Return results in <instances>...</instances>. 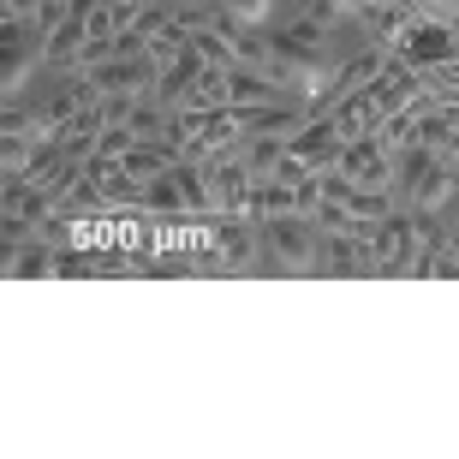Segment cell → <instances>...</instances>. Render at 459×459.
<instances>
[{
  "label": "cell",
  "instance_id": "cell-18",
  "mask_svg": "<svg viewBox=\"0 0 459 459\" xmlns=\"http://www.w3.org/2000/svg\"><path fill=\"white\" fill-rule=\"evenodd\" d=\"M424 6H429L436 18H459V0H424Z\"/></svg>",
  "mask_w": 459,
  "mask_h": 459
},
{
  "label": "cell",
  "instance_id": "cell-13",
  "mask_svg": "<svg viewBox=\"0 0 459 459\" xmlns=\"http://www.w3.org/2000/svg\"><path fill=\"white\" fill-rule=\"evenodd\" d=\"M274 215H305V204H299V179H256L251 191V221H274Z\"/></svg>",
  "mask_w": 459,
  "mask_h": 459
},
{
  "label": "cell",
  "instance_id": "cell-4",
  "mask_svg": "<svg viewBox=\"0 0 459 459\" xmlns=\"http://www.w3.org/2000/svg\"><path fill=\"white\" fill-rule=\"evenodd\" d=\"M394 54L406 60L411 72H436V66H447L459 54V30H454V18H436L424 6V13L411 18L406 30H400V42H394Z\"/></svg>",
  "mask_w": 459,
  "mask_h": 459
},
{
  "label": "cell",
  "instance_id": "cell-6",
  "mask_svg": "<svg viewBox=\"0 0 459 459\" xmlns=\"http://www.w3.org/2000/svg\"><path fill=\"white\" fill-rule=\"evenodd\" d=\"M341 173L352 179V186H364V191H394L400 150H394L382 132H364V137H352V143L341 150Z\"/></svg>",
  "mask_w": 459,
  "mask_h": 459
},
{
  "label": "cell",
  "instance_id": "cell-19",
  "mask_svg": "<svg viewBox=\"0 0 459 459\" xmlns=\"http://www.w3.org/2000/svg\"><path fill=\"white\" fill-rule=\"evenodd\" d=\"M454 30H459V18H454Z\"/></svg>",
  "mask_w": 459,
  "mask_h": 459
},
{
  "label": "cell",
  "instance_id": "cell-3",
  "mask_svg": "<svg viewBox=\"0 0 459 459\" xmlns=\"http://www.w3.org/2000/svg\"><path fill=\"white\" fill-rule=\"evenodd\" d=\"M341 150H346L341 126H334L328 114H310L305 132H292V137H287V155H281V179H305V173L341 168Z\"/></svg>",
  "mask_w": 459,
  "mask_h": 459
},
{
  "label": "cell",
  "instance_id": "cell-5",
  "mask_svg": "<svg viewBox=\"0 0 459 459\" xmlns=\"http://www.w3.org/2000/svg\"><path fill=\"white\" fill-rule=\"evenodd\" d=\"M424 245V215L418 209H394L370 227V256H376V274H411V256Z\"/></svg>",
  "mask_w": 459,
  "mask_h": 459
},
{
  "label": "cell",
  "instance_id": "cell-11",
  "mask_svg": "<svg viewBox=\"0 0 459 459\" xmlns=\"http://www.w3.org/2000/svg\"><path fill=\"white\" fill-rule=\"evenodd\" d=\"M137 215H150V221H191L186 215V191H179L173 168L155 173V179H143V204H137Z\"/></svg>",
  "mask_w": 459,
  "mask_h": 459
},
{
  "label": "cell",
  "instance_id": "cell-7",
  "mask_svg": "<svg viewBox=\"0 0 459 459\" xmlns=\"http://www.w3.org/2000/svg\"><path fill=\"white\" fill-rule=\"evenodd\" d=\"M316 274H376L370 233H364V227H352V233H323V245H316Z\"/></svg>",
  "mask_w": 459,
  "mask_h": 459
},
{
  "label": "cell",
  "instance_id": "cell-1",
  "mask_svg": "<svg viewBox=\"0 0 459 459\" xmlns=\"http://www.w3.org/2000/svg\"><path fill=\"white\" fill-rule=\"evenodd\" d=\"M394 197H400V209H418V215H442L447 204H459V179H454V168H447L436 150L411 143V150H400Z\"/></svg>",
  "mask_w": 459,
  "mask_h": 459
},
{
  "label": "cell",
  "instance_id": "cell-14",
  "mask_svg": "<svg viewBox=\"0 0 459 459\" xmlns=\"http://www.w3.org/2000/svg\"><path fill=\"white\" fill-rule=\"evenodd\" d=\"M191 54H197L204 66H238V42L221 36L215 24H209V30H191Z\"/></svg>",
  "mask_w": 459,
  "mask_h": 459
},
{
  "label": "cell",
  "instance_id": "cell-17",
  "mask_svg": "<svg viewBox=\"0 0 459 459\" xmlns=\"http://www.w3.org/2000/svg\"><path fill=\"white\" fill-rule=\"evenodd\" d=\"M0 6H6V18H18V24H30V18L42 13L48 0H0Z\"/></svg>",
  "mask_w": 459,
  "mask_h": 459
},
{
  "label": "cell",
  "instance_id": "cell-2",
  "mask_svg": "<svg viewBox=\"0 0 459 459\" xmlns=\"http://www.w3.org/2000/svg\"><path fill=\"white\" fill-rule=\"evenodd\" d=\"M316 221L310 215H274L263 221V274H316Z\"/></svg>",
  "mask_w": 459,
  "mask_h": 459
},
{
  "label": "cell",
  "instance_id": "cell-12",
  "mask_svg": "<svg viewBox=\"0 0 459 459\" xmlns=\"http://www.w3.org/2000/svg\"><path fill=\"white\" fill-rule=\"evenodd\" d=\"M281 102H299V96H292V90H281L269 72L233 66V108H281Z\"/></svg>",
  "mask_w": 459,
  "mask_h": 459
},
{
  "label": "cell",
  "instance_id": "cell-8",
  "mask_svg": "<svg viewBox=\"0 0 459 459\" xmlns=\"http://www.w3.org/2000/svg\"><path fill=\"white\" fill-rule=\"evenodd\" d=\"M323 114L334 119V126H341V137L352 143V137H364V132H376V126H382L388 102H382V96H376V84H370V90H352V96H341V102H328Z\"/></svg>",
  "mask_w": 459,
  "mask_h": 459
},
{
  "label": "cell",
  "instance_id": "cell-10",
  "mask_svg": "<svg viewBox=\"0 0 459 459\" xmlns=\"http://www.w3.org/2000/svg\"><path fill=\"white\" fill-rule=\"evenodd\" d=\"M382 66H388V48H382V42H370V48L352 54V60H341V78H334V90H328V102H341V96H352V90H370L376 78H382Z\"/></svg>",
  "mask_w": 459,
  "mask_h": 459
},
{
  "label": "cell",
  "instance_id": "cell-15",
  "mask_svg": "<svg viewBox=\"0 0 459 459\" xmlns=\"http://www.w3.org/2000/svg\"><path fill=\"white\" fill-rule=\"evenodd\" d=\"M376 132L388 137L394 150H411V143H418V114H411V108H394V114H382Z\"/></svg>",
  "mask_w": 459,
  "mask_h": 459
},
{
  "label": "cell",
  "instance_id": "cell-9",
  "mask_svg": "<svg viewBox=\"0 0 459 459\" xmlns=\"http://www.w3.org/2000/svg\"><path fill=\"white\" fill-rule=\"evenodd\" d=\"M48 274H60V245H48L42 233L6 251V281H48Z\"/></svg>",
  "mask_w": 459,
  "mask_h": 459
},
{
  "label": "cell",
  "instance_id": "cell-16",
  "mask_svg": "<svg viewBox=\"0 0 459 459\" xmlns=\"http://www.w3.org/2000/svg\"><path fill=\"white\" fill-rule=\"evenodd\" d=\"M215 6H227V13H238L245 24H256V30L269 24V0H215Z\"/></svg>",
  "mask_w": 459,
  "mask_h": 459
}]
</instances>
